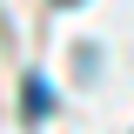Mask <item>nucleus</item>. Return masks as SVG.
I'll return each instance as SVG.
<instances>
[{
  "mask_svg": "<svg viewBox=\"0 0 134 134\" xmlns=\"http://www.w3.org/2000/svg\"><path fill=\"white\" fill-rule=\"evenodd\" d=\"M60 7H81V0H60Z\"/></svg>",
  "mask_w": 134,
  "mask_h": 134,
  "instance_id": "f03ea898",
  "label": "nucleus"
},
{
  "mask_svg": "<svg viewBox=\"0 0 134 134\" xmlns=\"http://www.w3.org/2000/svg\"><path fill=\"white\" fill-rule=\"evenodd\" d=\"M47 107H54L47 81H27V121H47Z\"/></svg>",
  "mask_w": 134,
  "mask_h": 134,
  "instance_id": "f257e3e1",
  "label": "nucleus"
}]
</instances>
